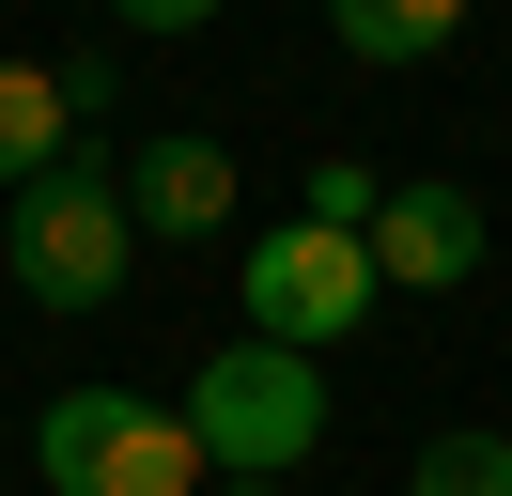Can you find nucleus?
<instances>
[{
	"mask_svg": "<svg viewBox=\"0 0 512 496\" xmlns=\"http://www.w3.org/2000/svg\"><path fill=\"white\" fill-rule=\"evenodd\" d=\"M218 0H109V31H202Z\"/></svg>",
	"mask_w": 512,
	"mask_h": 496,
	"instance_id": "9b49d317",
	"label": "nucleus"
},
{
	"mask_svg": "<svg viewBox=\"0 0 512 496\" xmlns=\"http://www.w3.org/2000/svg\"><path fill=\"white\" fill-rule=\"evenodd\" d=\"M218 496H280V481H218Z\"/></svg>",
	"mask_w": 512,
	"mask_h": 496,
	"instance_id": "f8f14e48",
	"label": "nucleus"
},
{
	"mask_svg": "<svg viewBox=\"0 0 512 496\" xmlns=\"http://www.w3.org/2000/svg\"><path fill=\"white\" fill-rule=\"evenodd\" d=\"M63 109H78V93L63 78H47V62H0V202H16V186H47V171H63Z\"/></svg>",
	"mask_w": 512,
	"mask_h": 496,
	"instance_id": "0eeeda50",
	"label": "nucleus"
},
{
	"mask_svg": "<svg viewBox=\"0 0 512 496\" xmlns=\"http://www.w3.org/2000/svg\"><path fill=\"white\" fill-rule=\"evenodd\" d=\"M187 434H202V465H218V481H295V465L326 450V372L233 326L218 357L187 372Z\"/></svg>",
	"mask_w": 512,
	"mask_h": 496,
	"instance_id": "7ed1b4c3",
	"label": "nucleus"
},
{
	"mask_svg": "<svg viewBox=\"0 0 512 496\" xmlns=\"http://www.w3.org/2000/svg\"><path fill=\"white\" fill-rule=\"evenodd\" d=\"M373 264H388V295H466L481 279V202L435 186V171H404L388 217H373Z\"/></svg>",
	"mask_w": 512,
	"mask_h": 496,
	"instance_id": "39448f33",
	"label": "nucleus"
},
{
	"mask_svg": "<svg viewBox=\"0 0 512 496\" xmlns=\"http://www.w3.org/2000/svg\"><path fill=\"white\" fill-rule=\"evenodd\" d=\"M32 465H47V496H218L187 403H140V388H109V372L32 419Z\"/></svg>",
	"mask_w": 512,
	"mask_h": 496,
	"instance_id": "f257e3e1",
	"label": "nucleus"
},
{
	"mask_svg": "<svg viewBox=\"0 0 512 496\" xmlns=\"http://www.w3.org/2000/svg\"><path fill=\"white\" fill-rule=\"evenodd\" d=\"M0 264H16V295H32V310H109V295H125V264H140L125 171H109V155H63L47 186H16Z\"/></svg>",
	"mask_w": 512,
	"mask_h": 496,
	"instance_id": "f03ea898",
	"label": "nucleus"
},
{
	"mask_svg": "<svg viewBox=\"0 0 512 496\" xmlns=\"http://www.w3.org/2000/svg\"><path fill=\"white\" fill-rule=\"evenodd\" d=\"M125 217H140V233H171V248L233 233V155L202 140V124H156V140L125 155Z\"/></svg>",
	"mask_w": 512,
	"mask_h": 496,
	"instance_id": "423d86ee",
	"label": "nucleus"
},
{
	"mask_svg": "<svg viewBox=\"0 0 512 496\" xmlns=\"http://www.w3.org/2000/svg\"><path fill=\"white\" fill-rule=\"evenodd\" d=\"M404 496H512V434H419V465H404Z\"/></svg>",
	"mask_w": 512,
	"mask_h": 496,
	"instance_id": "1a4fd4ad",
	"label": "nucleus"
},
{
	"mask_svg": "<svg viewBox=\"0 0 512 496\" xmlns=\"http://www.w3.org/2000/svg\"><path fill=\"white\" fill-rule=\"evenodd\" d=\"M295 217H326V233H373V217H388V186L357 171V155H326V171L295 186Z\"/></svg>",
	"mask_w": 512,
	"mask_h": 496,
	"instance_id": "9d476101",
	"label": "nucleus"
},
{
	"mask_svg": "<svg viewBox=\"0 0 512 496\" xmlns=\"http://www.w3.org/2000/svg\"><path fill=\"white\" fill-rule=\"evenodd\" d=\"M466 16H481V0H326L342 62H435V47H450Z\"/></svg>",
	"mask_w": 512,
	"mask_h": 496,
	"instance_id": "6e6552de",
	"label": "nucleus"
},
{
	"mask_svg": "<svg viewBox=\"0 0 512 496\" xmlns=\"http://www.w3.org/2000/svg\"><path fill=\"white\" fill-rule=\"evenodd\" d=\"M233 295H249V341H280V357H326V341H342L357 310L388 295V264H373V233L280 217L264 248H233Z\"/></svg>",
	"mask_w": 512,
	"mask_h": 496,
	"instance_id": "20e7f679",
	"label": "nucleus"
}]
</instances>
